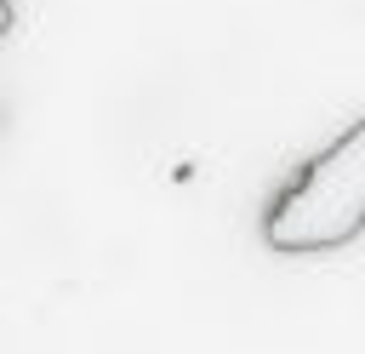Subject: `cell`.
<instances>
[{"label": "cell", "instance_id": "cell-1", "mask_svg": "<svg viewBox=\"0 0 365 354\" xmlns=\"http://www.w3.org/2000/svg\"><path fill=\"white\" fill-rule=\"evenodd\" d=\"M365 234V114L336 131L262 211V246L279 257L342 251Z\"/></svg>", "mask_w": 365, "mask_h": 354}, {"label": "cell", "instance_id": "cell-2", "mask_svg": "<svg viewBox=\"0 0 365 354\" xmlns=\"http://www.w3.org/2000/svg\"><path fill=\"white\" fill-rule=\"evenodd\" d=\"M11 29V0H0V34Z\"/></svg>", "mask_w": 365, "mask_h": 354}]
</instances>
